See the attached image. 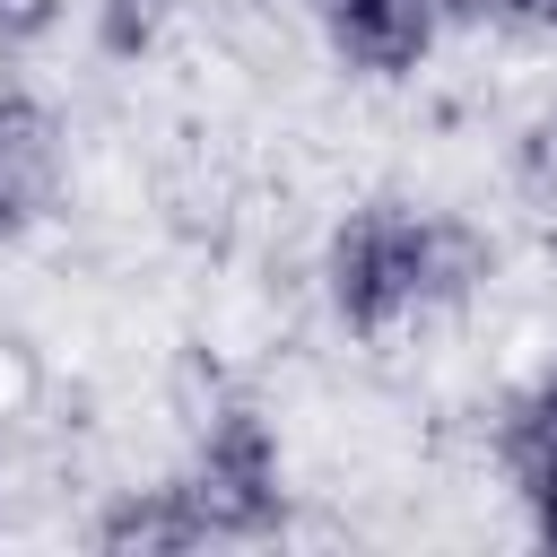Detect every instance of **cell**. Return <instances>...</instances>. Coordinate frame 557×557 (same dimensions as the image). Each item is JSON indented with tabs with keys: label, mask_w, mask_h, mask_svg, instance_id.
<instances>
[{
	"label": "cell",
	"mask_w": 557,
	"mask_h": 557,
	"mask_svg": "<svg viewBox=\"0 0 557 557\" xmlns=\"http://www.w3.org/2000/svg\"><path fill=\"white\" fill-rule=\"evenodd\" d=\"M322 305L348 339L383 348L453 305H470L496 278V244L453 218V209H418V200H357L331 218L322 235Z\"/></svg>",
	"instance_id": "1"
},
{
	"label": "cell",
	"mask_w": 557,
	"mask_h": 557,
	"mask_svg": "<svg viewBox=\"0 0 557 557\" xmlns=\"http://www.w3.org/2000/svg\"><path fill=\"white\" fill-rule=\"evenodd\" d=\"M183 496L200 505L209 540H261L287 522V444L252 400H218L209 418H191V461H183Z\"/></svg>",
	"instance_id": "2"
},
{
	"label": "cell",
	"mask_w": 557,
	"mask_h": 557,
	"mask_svg": "<svg viewBox=\"0 0 557 557\" xmlns=\"http://www.w3.org/2000/svg\"><path fill=\"white\" fill-rule=\"evenodd\" d=\"M313 26L331 44V61L366 87H409L444 26H453V0H313Z\"/></svg>",
	"instance_id": "3"
},
{
	"label": "cell",
	"mask_w": 557,
	"mask_h": 557,
	"mask_svg": "<svg viewBox=\"0 0 557 557\" xmlns=\"http://www.w3.org/2000/svg\"><path fill=\"white\" fill-rule=\"evenodd\" d=\"M70 191V131L35 87H0V252L26 244Z\"/></svg>",
	"instance_id": "4"
},
{
	"label": "cell",
	"mask_w": 557,
	"mask_h": 557,
	"mask_svg": "<svg viewBox=\"0 0 557 557\" xmlns=\"http://www.w3.org/2000/svg\"><path fill=\"white\" fill-rule=\"evenodd\" d=\"M209 540V522H200V505L183 496V479H165V487H122L113 505H104V522H96V548H139V557H157V548H200Z\"/></svg>",
	"instance_id": "5"
},
{
	"label": "cell",
	"mask_w": 557,
	"mask_h": 557,
	"mask_svg": "<svg viewBox=\"0 0 557 557\" xmlns=\"http://www.w3.org/2000/svg\"><path fill=\"white\" fill-rule=\"evenodd\" d=\"M174 9L183 0H87V35L104 61H148L174 35Z\"/></svg>",
	"instance_id": "6"
},
{
	"label": "cell",
	"mask_w": 557,
	"mask_h": 557,
	"mask_svg": "<svg viewBox=\"0 0 557 557\" xmlns=\"http://www.w3.org/2000/svg\"><path fill=\"white\" fill-rule=\"evenodd\" d=\"M61 17H70V0H0V52H35V44H52Z\"/></svg>",
	"instance_id": "7"
},
{
	"label": "cell",
	"mask_w": 557,
	"mask_h": 557,
	"mask_svg": "<svg viewBox=\"0 0 557 557\" xmlns=\"http://www.w3.org/2000/svg\"><path fill=\"white\" fill-rule=\"evenodd\" d=\"M453 17H487V26H513L531 44H557V0H453Z\"/></svg>",
	"instance_id": "8"
}]
</instances>
